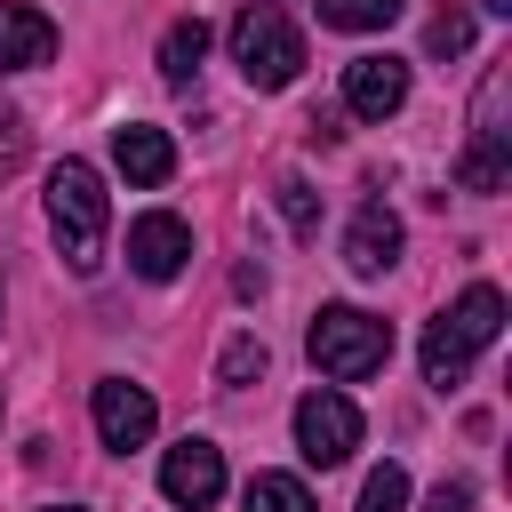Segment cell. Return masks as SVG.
<instances>
[{"label": "cell", "mask_w": 512, "mask_h": 512, "mask_svg": "<svg viewBox=\"0 0 512 512\" xmlns=\"http://www.w3.org/2000/svg\"><path fill=\"white\" fill-rule=\"evenodd\" d=\"M48 232L64 248L72 272H96L104 264V232H112V200H104V176L88 160H56L48 168Z\"/></svg>", "instance_id": "obj_1"}, {"label": "cell", "mask_w": 512, "mask_h": 512, "mask_svg": "<svg viewBox=\"0 0 512 512\" xmlns=\"http://www.w3.org/2000/svg\"><path fill=\"white\" fill-rule=\"evenodd\" d=\"M304 352H312L320 376L368 384V376H384V360H392V328H384L376 312H360V304H320L312 328H304Z\"/></svg>", "instance_id": "obj_2"}, {"label": "cell", "mask_w": 512, "mask_h": 512, "mask_svg": "<svg viewBox=\"0 0 512 512\" xmlns=\"http://www.w3.org/2000/svg\"><path fill=\"white\" fill-rule=\"evenodd\" d=\"M232 64L248 88H288L304 72V32L280 8H240L232 16Z\"/></svg>", "instance_id": "obj_3"}, {"label": "cell", "mask_w": 512, "mask_h": 512, "mask_svg": "<svg viewBox=\"0 0 512 512\" xmlns=\"http://www.w3.org/2000/svg\"><path fill=\"white\" fill-rule=\"evenodd\" d=\"M504 96H512V72L496 64V72L480 80V96H472V144H464V160H456V184H464V192H496V184L512 176V128H504Z\"/></svg>", "instance_id": "obj_4"}, {"label": "cell", "mask_w": 512, "mask_h": 512, "mask_svg": "<svg viewBox=\"0 0 512 512\" xmlns=\"http://www.w3.org/2000/svg\"><path fill=\"white\" fill-rule=\"evenodd\" d=\"M296 448H304V464H352V448H360V408L336 392V384H320V392H304L296 400Z\"/></svg>", "instance_id": "obj_5"}, {"label": "cell", "mask_w": 512, "mask_h": 512, "mask_svg": "<svg viewBox=\"0 0 512 512\" xmlns=\"http://www.w3.org/2000/svg\"><path fill=\"white\" fill-rule=\"evenodd\" d=\"M88 416H96V440H104L112 456L144 448V440H152V424H160L152 392H144V384H128V376H104V384H96V400H88Z\"/></svg>", "instance_id": "obj_6"}, {"label": "cell", "mask_w": 512, "mask_h": 512, "mask_svg": "<svg viewBox=\"0 0 512 512\" xmlns=\"http://www.w3.org/2000/svg\"><path fill=\"white\" fill-rule=\"evenodd\" d=\"M160 496L168 504H184V512H208L216 496H224V448L216 440H176L168 456H160Z\"/></svg>", "instance_id": "obj_7"}, {"label": "cell", "mask_w": 512, "mask_h": 512, "mask_svg": "<svg viewBox=\"0 0 512 512\" xmlns=\"http://www.w3.org/2000/svg\"><path fill=\"white\" fill-rule=\"evenodd\" d=\"M128 264H136L144 280H176V272L192 264V224H184L176 208H144V216L128 224Z\"/></svg>", "instance_id": "obj_8"}, {"label": "cell", "mask_w": 512, "mask_h": 512, "mask_svg": "<svg viewBox=\"0 0 512 512\" xmlns=\"http://www.w3.org/2000/svg\"><path fill=\"white\" fill-rule=\"evenodd\" d=\"M408 104V64L400 56H352L344 64V112L352 120H392Z\"/></svg>", "instance_id": "obj_9"}, {"label": "cell", "mask_w": 512, "mask_h": 512, "mask_svg": "<svg viewBox=\"0 0 512 512\" xmlns=\"http://www.w3.org/2000/svg\"><path fill=\"white\" fill-rule=\"evenodd\" d=\"M112 168H120L136 192L168 184V176H176V144H168V128H152V120H120V128H112Z\"/></svg>", "instance_id": "obj_10"}, {"label": "cell", "mask_w": 512, "mask_h": 512, "mask_svg": "<svg viewBox=\"0 0 512 512\" xmlns=\"http://www.w3.org/2000/svg\"><path fill=\"white\" fill-rule=\"evenodd\" d=\"M344 264H352L360 280H384V272L400 264V216H392L384 200H368V208L344 224Z\"/></svg>", "instance_id": "obj_11"}, {"label": "cell", "mask_w": 512, "mask_h": 512, "mask_svg": "<svg viewBox=\"0 0 512 512\" xmlns=\"http://www.w3.org/2000/svg\"><path fill=\"white\" fill-rule=\"evenodd\" d=\"M56 56V24L24 0H0V72H32Z\"/></svg>", "instance_id": "obj_12"}, {"label": "cell", "mask_w": 512, "mask_h": 512, "mask_svg": "<svg viewBox=\"0 0 512 512\" xmlns=\"http://www.w3.org/2000/svg\"><path fill=\"white\" fill-rule=\"evenodd\" d=\"M448 328H456V336H464L472 352H488V344L504 336V296H496L488 280H472V288H464V296L448 304Z\"/></svg>", "instance_id": "obj_13"}, {"label": "cell", "mask_w": 512, "mask_h": 512, "mask_svg": "<svg viewBox=\"0 0 512 512\" xmlns=\"http://www.w3.org/2000/svg\"><path fill=\"white\" fill-rule=\"evenodd\" d=\"M464 368H472V344H464V336L448 328V312H440V320L424 328V384H432V392H456Z\"/></svg>", "instance_id": "obj_14"}, {"label": "cell", "mask_w": 512, "mask_h": 512, "mask_svg": "<svg viewBox=\"0 0 512 512\" xmlns=\"http://www.w3.org/2000/svg\"><path fill=\"white\" fill-rule=\"evenodd\" d=\"M200 56H208V24H200V16H176V24L160 32V80L184 88V80L200 72Z\"/></svg>", "instance_id": "obj_15"}, {"label": "cell", "mask_w": 512, "mask_h": 512, "mask_svg": "<svg viewBox=\"0 0 512 512\" xmlns=\"http://www.w3.org/2000/svg\"><path fill=\"white\" fill-rule=\"evenodd\" d=\"M240 512H312V488L296 472H256L240 488Z\"/></svg>", "instance_id": "obj_16"}, {"label": "cell", "mask_w": 512, "mask_h": 512, "mask_svg": "<svg viewBox=\"0 0 512 512\" xmlns=\"http://www.w3.org/2000/svg\"><path fill=\"white\" fill-rule=\"evenodd\" d=\"M400 8L408 0H320V24H336V32H384Z\"/></svg>", "instance_id": "obj_17"}, {"label": "cell", "mask_w": 512, "mask_h": 512, "mask_svg": "<svg viewBox=\"0 0 512 512\" xmlns=\"http://www.w3.org/2000/svg\"><path fill=\"white\" fill-rule=\"evenodd\" d=\"M360 512H408V472H400L392 456L360 480Z\"/></svg>", "instance_id": "obj_18"}, {"label": "cell", "mask_w": 512, "mask_h": 512, "mask_svg": "<svg viewBox=\"0 0 512 512\" xmlns=\"http://www.w3.org/2000/svg\"><path fill=\"white\" fill-rule=\"evenodd\" d=\"M256 376H264V344H256V336H232V344H224V360H216V384H224V392H240V384H256Z\"/></svg>", "instance_id": "obj_19"}, {"label": "cell", "mask_w": 512, "mask_h": 512, "mask_svg": "<svg viewBox=\"0 0 512 512\" xmlns=\"http://www.w3.org/2000/svg\"><path fill=\"white\" fill-rule=\"evenodd\" d=\"M424 48H432V56H464V48H472V8H440V16L424 24Z\"/></svg>", "instance_id": "obj_20"}, {"label": "cell", "mask_w": 512, "mask_h": 512, "mask_svg": "<svg viewBox=\"0 0 512 512\" xmlns=\"http://www.w3.org/2000/svg\"><path fill=\"white\" fill-rule=\"evenodd\" d=\"M280 216H288V232H320V192L304 176H280Z\"/></svg>", "instance_id": "obj_21"}, {"label": "cell", "mask_w": 512, "mask_h": 512, "mask_svg": "<svg viewBox=\"0 0 512 512\" xmlns=\"http://www.w3.org/2000/svg\"><path fill=\"white\" fill-rule=\"evenodd\" d=\"M424 512H472V480H440V488L424 496Z\"/></svg>", "instance_id": "obj_22"}, {"label": "cell", "mask_w": 512, "mask_h": 512, "mask_svg": "<svg viewBox=\"0 0 512 512\" xmlns=\"http://www.w3.org/2000/svg\"><path fill=\"white\" fill-rule=\"evenodd\" d=\"M480 8H488V16H512V0H480Z\"/></svg>", "instance_id": "obj_23"}, {"label": "cell", "mask_w": 512, "mask_h": 512, "mask_svg": "<svg viewBox=\"0 0 512 512\" xmlns=\"http://www.w3.org/2000/svg\"><path fill=\"white\" fill-rule=\"evenodd\" d=\"M48 512H88V504H48Z\"/></svg>", "instance_id": "obj_24"}]
</instances>
